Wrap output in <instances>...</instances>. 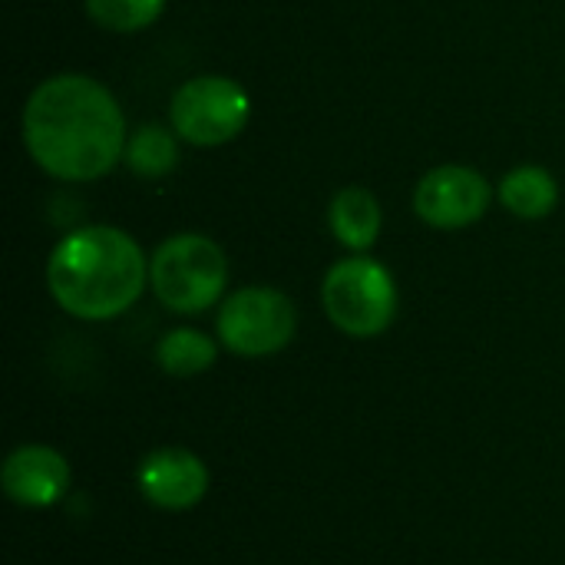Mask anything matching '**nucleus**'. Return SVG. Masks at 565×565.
Returning <instances> with one entry per match:
<instances>
[{
    "mask_svg": "<svg viewBox=\"0 0 565 565\" xmlns=\"http://www.w3.org/2000/svg\"><path fill=\"white\" fill-rule=\"evenodd\" d=\"M23 146L60 182H96L122 162L129 129L116 96L86 73L43 79L23 106Z\"/></svg>",
    "mask_w": 565,
    "mask_h": 565,
    "instance_id": "nucleus-1",
    "label": "nucleus"
},
{
    "mask_svg": "<svg viewBox=\"0 0 565 565\" xmlns=\"http://www.w3.org/2000/svg\"><path fill=\"white\" fill-rule=\"evenodd\" d=\"M149 285V258L139 242L116 225H83L56 242L46 258L53 301L79 321H113L126 315Z\"/></svg>",
    "mask_w": 565,
    "mask_h": 565,
    "instance_id": "nucleus-2",
    "label": "nucleus"
},
{
    "mask_svg": "<svg viewBox=\"0 0 565 565\" xmlns=\"http://www.w3.org/2000/svg\"><path fill=\"white\" fill-rule=\"evenodd\" d=\"M228 285V258L218 242L202 232L169 235L149 258V288L175 315H202L222 301Z\"/></svg>",
    "mask_w": 565,
    "mask_h": 565,
    "instance_id": "nucleus-3",
    "label": "nucleus"
},
{
    "mask_svg": "<svg viewBox=\"0 0 565 565\" xmlns=\"http://www.w3.org/2000/svg\"><path fill=\"white\" fill-rule=\"evenodd\" d=\"M324 315L348 338H377L397 318V285L394 275L367 258H341L328 268L321 281Z\"/></svg>",
    "mask_w": 565,
    "mask_h": 565,
    "instance_id": "nucleus-4",
    "label": "nucleus"
},
{
    "mask_svg": "<svg viewBox=\"0 0 565 565\" xmlns=\"http://www.w3.org/2000/svg\"><path fill=\"white\" fill-rule=\"evenodd\" d=\"M298 311L291 298L268 285L232 291L215 318L218 344L238 358H271L295 341Z\"/></svg>",
    "mask_w": 565,
    "mask_h": 565,
    "instance_id": "nucleus-5",
    "label": "nucleus"
},
{
    "mask_svg": "<svg viewBox=\"0 0 565 565\" xmlns=\"http://www.w3.org/2000/svg\"><path fill=\"white\" fill-rule=\"evenodd\" d=\"M252 116V99L242 83L218 73L185 79L169 103V122L189 146L212 149L232 142Z\"/></svg>",
    "mask_w": 565,
    "mask_h": 565,
    "instance_id": "nucleus-6",
    "label": "nucleus"
},
{
    "mask_svg": "<svg viewBox=\"0 0 565 565\" xmlns=\"http://www.w3.org/2000/svg\"><path fill=\"white\" fill-rule=\"evenodd\" d=\"M493 185L470 166H437L414 189V212L434 228H467L487 215Z\"/></svg>",
    "mask_w": 565,
    "mask_h": 565,
    "instance_id": "nucleus-7",
    "label": "nucleus"
},
{
    "mask_svg": "<svg viewBox=\"0 0 565 565\" xmlns=\"http://www.w3.org/2000/svg\"><path fill=\"white\" fill-rule=\"evenodd\" d=\"M209 480L212 477L202 457L185 447H159L136 470L139 493L156 510L166 513H182L199 507L209 493Z\"/></svg>",
    "mask_w": 565,
    "mask_h": 565,
    "instance_id": "nucleus-8",
    "label": "nucleus"
},
{
    "mask_svg": "<svg viewBox=\"0 0 565 565\" xmlns=\"http://www.w3.org/2000/svg\"><path fill=\"white\" fill-rule=\"evenodd\" d=\"M73 470L66 457L46 444H23L17 447L0 473L3 493L26 510H46L60 503L70 490Z\"/></svg>",
    "mask_w": 565,
    "mask_h": 565,
    "instance_id": "nucleus-9",
    "label": "nucleus"
},
{
    "mask_svg": "<svg viewBox=\"0 0 565 565\" xmlns=\"http://www.w3.org/2000/svg\"><path fill=\"white\" fill-rule=\"evenodd\" d=\"M328 225L344 248L364 255L367 248H374L384 225L377 195L367 192L364 185H344L328 205Z\"/></svg>",
    "mask_w": 565,
    "mask_h": 565,
    "instance_id": "nucleus-10",
    "label": "nucleus"
},
{
    "mask_svg": "<svg viewBox=\"0 0 565 565\" xmlns=\"http://www.w3.org/2000/svg\"><path fill=\"white\" fill-rule=\"evenodd\" d=\"M500 202L510 215L536 222L546 218L559 202V185L543 166H516L500 179Z\"/></svg>",
    "mask_w": 565,
    "mask_h": 565,
    "instance_id": "nucleus-11",
    "label": "nucleus"
},
{
    "mask_svg": "<svg viewBox=\"0 0 565 565\" xmlns=\"http://www.w3.org/2000/svg\"><path fill=\"white\" fill-rule=\"evenodd\" d=\"M218 361V344L199 328H172L156 344V364L169 377L205 374Z\"/></svg>",
    "mask_w": 565,
    "mask_h": 565,
    "instance_id": "nucleus-12",
    "label": "nucleus"
},
{
    "mask_svg": "<svg viewBox=\"0 0 565 565\" xmlns=\"http://www.w3.org/2000/svg\"><path fill=\"white\" fill-rule=\"evenodd\" d=\"M122 162L139 179H162V175H169L175 169V162H179V136H175V129H166L159 122L139 126L129 136V142H126Z\"/></svg>",
    "mask_w": 565,
    "mask_h": 565,
    "instance_id": "nucleus-13",
    "label": "nucleus"
},
{
    "mask_svg": "<svg viewBox=\"0 0 565 565\" xmlns=\"http://www.w3.org/2000/svg\"><path fill=\"white\" fill-rule=\"evenodd\" d=\"M166 10V0H86L93 23L113 33H139L152 26Z\"/></svg>",
    "mask_w": 565,
    "mask_h": 565,
    "instance_id": "nucleus-14",
    "label": "nucleus"
}]
</instances>
